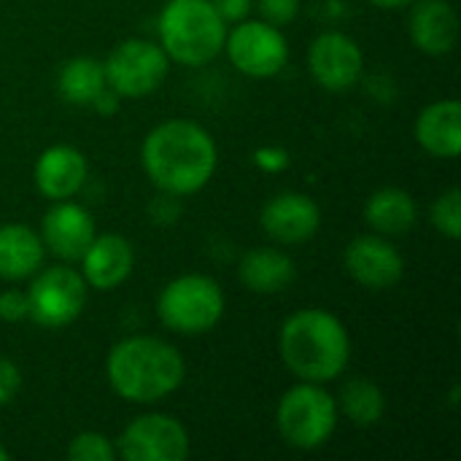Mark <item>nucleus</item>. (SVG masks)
I'll return each instance as SVG.
<instances>
[{"instance_id":"nucleus-1","label":"nucleus","mask_w":461,"mask_h":461,"mask_svg":"<svg viewBox=\"0 0 461 461\" xmlns=\"http://www.w3.org/2000/svg\"><path fill=\"white\" fill-rule=\"evenodd\" d=\"M149 181L170 197H189L208 186L219 149L211 132L192 119H167L149 130L140 146Z\"/></svg>"},{"instance_id":"nucleus-2","label":"nucleus","mask_w":461,"mask_h":461,"mask_svg":"<svg viewBox=\"0 0 461 461\" xmlns=\"http://www.w3.org/2000/svg\"><path fill=\"white\" fill-rule=\"evenodd\" d=\"M278 354L297 381L330 384L351 362V335L332 311L300 308L281 324Z\"/></svg>"},{"instance_id":"nucleus-3","label":"nucleus","mask_w":461,"mask_h":461,"mask_svg":"<svg viewBox=\"0 0 461 461\" xmlns=\"http://www.w3.org/2000/svg\"><path fill=\"white\" fill-rule=\"evenodd\" d=\"M105 378L116 397L135 405H154L181 389L186 362L181 351L162 338L130 335L108 351Z\"/></svg>"},{"instance_id":"nucleus-4","label":"nucleus","mask_w":461,"mask_h":461,"mask_svg":"<svg viewBox=\"0 0 461 461\" xmlns=\"http://www.w3.org/2000/svg\"><path fill=\"white\" fill-rule=\"evenodd\" d=\"M227 22L211 0H167L157 19L159 46L170 62L203 68L224 51Z\"/></svg>"},{"instance_id":"nucleus-5","label":"nucleus","mask_w":461,"mask_h":461,"mask_svg":"<svg viewBox=\"0 0 461 461\" xmlns=\"http://www.w3.org/2000/svg\"><path fill=\"white\" fill-rule=\"evenodd\" d=\"M338 402L324 384L300 381L281 394L276 408L278 435L297 451H316L327 446L338 429Z\"/></svg>"},{"instance_id":"nucleus-6","label":"nucleus","mask_w":461,"mask_h":461,"mask_svg":"<svg viewBox=\"0 0 461 461\" xmlns=\"http://www.w3.org/2000/svg\"><path fill=\"white\" fill-rule=\"evenodd\" d=\"M157 316L170 332L205 335L224 316V292L211 276H178L162 286L157 297Z\"/></svg>"},{"instance_id":"nucleus-7","label":"nucleus","mask_w":461,"mask_h":461,"mask_svg":"<svg viewBox=\"0 0 461 461\" xmlns=\"http://www.w3.org/2000/svg\"><path fill=\"white\" fill-rule=\"evenodd\" d=\"M103 70L111 92L124 100H138L154 95L165 84L170 59L159 43L146 38H127L103 59Z\"/></svg>"},{"instance_id":"nucleus-8","label":"nucleus","mask_w":461,"mask_h":461,"mask_svg":"<svg viewBox=\"0 0 461 461\" xmlns=\"http://www.w3.org/2000/svg\"><path fill=\"white\" fill-rule=\"evenodd\" d=\"M24 292L30 303V319L38 327L62 330L81 316L89 286L70 265H51L30 276V289Z\"/></svg>"},{"instance_id":"nucleus-9","label":"nucleus","mask_w":461,"mask_h":461,"mask_svg":"<svg viewBox=\"0 0 461 461\" xmlns=\"http://www.w3.org/2000/svg\"><path fill=\"white\" fill-rule=\"evenodd\" d=\"M224 51L232 68L249 78H273L289 62V41L281 27L265 19H240L227 30Z\"/></svg>"},{"instance_id":"nucleus-10","label":"nucleus","mask_w":461,"mask_h":461,"mask_svg":"<svg viewBox=\"0 0 461 461\" xmlns=\"http://www.w3.org/2000/svg\"><path fill=\"white\" fill-rule=\"evenodd\" d=\"M113 446L124 461H184L189 456V432L167 413H143L122 429Z\"/></svg>"},{"instance_id":"nucleus-11","label":"nucleus","mask_w":461,"mask_h":461,"mask_svg":"<svg viewBox=\"0 0 461 461\" xmlns=\"http://www.w3.org/2000/svg\"><path fill=\"white\" fill-rule=\"evenodd\" d=\"M308 70L321 89L335 95L348 92L365 73L362 46L340 30H327L308 46Z\"/></svg>"},{"instance_id":"nucleus-12","label":"nucleus","mask_w":461,"mask_h":461,"mask_svg":"<svg viewBox=\"0 0 461 461\" xmlns=\"http://www.w3.org/2000/svg\"><path fill=\"white\" fill-rule=\"evenodd\" d=\"M343 265L348 276L370 292L394 289L405 276V259L400 249L378 232L354 238L343 251Z\"/></svg>"},{"instance_id":"nucleus-13","label":"nucleus","mask_w":461,"mask_h":461,"mask_svg":"<svg viewBox=\"0 0 461 461\" xmlns=\"http://www.w3.org/2000/svg\"><path fill=\"white\" fill-rule=\"evenodd\" d=\"M259 224L265 235L281 246H303L321 230V211L303 192H281L262 205Z\"/></svg>"},{"instance_id":"nucleus-14","label":"nucleus","mask_w":461,"mask_h":461,"mask_svg":"<svg viewBox=\"0 0 461 461\" xmlns=\"http://www.w3.org/2000/svg\"><path fill=\"white\" fill-rule=\"evenodd\" d=\"M95 219L92 213L70 200H57L41 219V240L46 251H51L62 262H78L89 243L95 240Z\"/></svg>"},{"instance_id":"nucleus-15","label":"nucleus","mask_w":461,"mask_h":461,"mask_svg":"<svg viewBox=\"0 0 461 461\" xmlns=\"http://www.w3.org/2000/svg\"><path fill=\"white\" fill-rule=\"evenodd\" d=\"M86 173H89L86 157L76 146L54 143L43 149L41 157L35 159L32 181L46 200L57 203V200L76 197L86 181Z\"/></svg>"},{"instance_id":"nucleus-16","label":"nucleus","mask_w":461,"mask_h":461,"mask_svg":"<svg viewBox=\"0 0 461 461\" xmlns=\"http://www.w3.org/2000/svg\"><path fill=\"white\" fill-rule=\"evenodd\" d=\"M78 262H81L78 273L84 276L89 289L111 292L130 278L135 267V249L124 235L105 232V235H95V240L89 243V249Z\"/></svg>"},{"instance_id":"nucleus-17","label":"nucleus","mask_w":461,"mask_h":461,"mask_svg":"<svg viewBox=\"0 0 461 461\" xmlns=\"http://www.w3.org/2000/svg\"><path fill=\"white\" fill-rule=\"evenodd\" d=\"M408 32L427 57H446L459 41V16L448 0H413Z\"/></svg>"},{"instance_id":"nucleus-18","label":"nucleus","mask_w":461,"mask_h":461,"mask_svg":"<svg viewBox=\"0 0 461 461\" xmlns=\"http://www.w3.org/2000/svg\"><path fill=\"white\" fill-rule=\"evenodd\" d=\"M419 146L438 159H456L461 151V105L459 100L446 97L429 103L413 127Z\"/></svg>"},{"instance_id":"nucleus-19","label":"nucleus","mask_w":461,"mask_h":461,"mask_svg":"<svg viewBox=\"0 0 461 461\" xmlns=\"http://www.w3.org/2000/svg\"><path fill=\"white\" fill-rule=\"evenodd\" d=\"M238 278L254 294H278L294 284L297 265L286 251L276 246H259L243 254L238 265Z\"/></svg>"},{"instance_id":"nucleus-20","label":"nucleus","mask_w":461,"mask_h":461,"mask_svg":"<svg viewBox=\"0 0 461 461\" xmlns=\"http://www.w3.org/2000/svg\"><path fill=\"white\" fill-rule=\"evenodd\" d=\"M46 246L35 230L27 224H3L0 227V278L3 281H27L43 267Z\"/></svg>"},{"instance_id":"nucleus-21","label":"nucleus","mask_w":461,"mask_h":461,"mask_svg":"<svg viewBox=\"0 0 461 461\" xmlns=\"http://www.w3.org/2000/svg\"><path fill=\"white\" fill-rule=\"evenodd\" d=\"M419 219V205L411 192L400 186H384L375 189L367 203H365V221L373 232L392 238V235H405L413 230Z\"/></svg>"},{"instance_id":"nucleus-22","label":"nucleus","mask_w":461,"mask_h":461,"mask_svg":"<svg viewBox=\"0 0 461 461\" xmlns=\"http://www.w3.org/2000/svg\"><path fill=\"white\" fill-rule=\"evenodd\" d=\"M105 89V70L95 57H73L57 73V92L70 105H92Z\"/></svg>"},{"instance_id":"nucleus-23","label":"nucleus","mask_w":461,"mask_h":461,"mask_svg":"<svg viewBox=\"0 0 461 461\" xmlns=\"http://www.w3.org/2000/svg\"><path fill=\"white\" fill-rule=\"evenodd\" d=\"M338 413H343L354 427H375L386 413L384 389L367 378H351L335 397Z\"/></svg>"},{"instance_id":"nucleus-24","label":"nucleus","mask_w":461,"mask_h":461,"mask_svg":"<svg viewBox=\"0 0 461 461\" xmlns=\"http://www.w3.org/2000/svg\"><path fill=\"white\" fill-rule=\"evenodd\" d=\"M429 219L432 227L446 235L448 240H459L461 238V192L456 186H451L448 192H443L440 197H435L432 208H429Z\"/></svg>"},{"instance_id":"nucleus-25","label":"nucleus","mask_w":461,"mask_h":461,"mask_svg":"<svg viewBox=\"0 0 461 461\" xmlns=\"http://www.w3.org/2000/svg\"><path fill=\"white\" fill-rule=\"evenodd\" d=\"M70 461H113L116 446L103 432H78L68 446Z\"/></svg>"},{"instance_id":"nucleus-26","label":"nucleus","mask_w":461,"mask_h":461,"mask_svg":"<svg viewBox=\"0 0 461 461\" xmlns=\"http://www.w3.org/2000/svg\"><path fill=\"white\" fill-rule=\"evenodd\" d=\"M300 5H303V0H257L259 19H265L276 27L294 22L300 14Z\"/></svg>"},{"instance_id":"nucleus-27","label":"nucleus","mask_w":461,"mask_h":461,"mask_svg":"<svg viewBox=\"0 0 461 461\" xmlns=\"http://www.w3.org/2000/svg\"><path fill=\"white\" fill-rule=\"evenodd\" d=\"M30 319V303L24 289H5L0 292V321L16 324Z\"/></svg>"},{"instance_id":"nucleus-28","label":"nucleus","mask_w":461,"mask_h":461,"mask_svg":"<svg viewBox=\"0 0 461 461\" xmlns=\"http://www.w3.org/2000/svg\"><path fill=\"white\" fill-rule=\"evenodd\" d=\"M19 389H22V373H19V367L11 359L0 357V408L8 405L16 397Z\"/></svg>"},{"instance_id":"nucleus-29","label":"nucleus","mask_w":461,"mask_h":461,"mask_svg":"<svg viewBox=\"0 0 461 461\" xmlns=\"http://www.w3.org/2000/svg\"><path fill=\"white\" fill-rule=\"evenodd\" d=\"M213 3V8L221 14V19L224 22H240V19H246L249 14H251V8H254V0H211Z\"/></svg>"},{"instance_id":"nucleus-30","label":"nucleus","mask_w":461,"mask_h":461,"mask_svg":"<svg viewBox=\"0 0 461 461\" xmlns=\"http://www.w3.org/2000/svg\"><path fill=\"white\" fill-rule=\"evenodd\" d=\"M257 162L262 167H267V170H281V167H286L289 157L284 151H278V149H267V151H259L257 154Z\"/></svg>"},{"instance_id":"nucleus-31","label":"nucleus","mask_w":461,"mask_h":461,"mask_svg":"<svg viewBox=\"0 0 461 461\" xmlns=\"http://www.w3.org/2000/svg\"><path fill=\"white\" fill-rule=\"evenodd\" d=\"M119 100H122V97H119L116 92L105 89V92H103L92 105H95V111H100V113L105 116V113H111V111H116V108H119Z\"/></svg>"},{"instance_id":"nucleus-32","label":"nucleus","mask_w":461,"mask_h":461,"mask_svg":"<svg viewBox=\"0 0 461 461\" xmlns=\"http://www.w3.org/2000/svg\"><path fill=\"white\" fill-rule=\"evenodd\" d=\"M370 5H375V8H386V11H392V8H405V5H411L413 0H367Z\"/></svg>"},{"instance_id":"nucleus-33","label":"nucleus","mask_w":461,"mask_h":461,"mask_svg":"<svg viewBox=\"0 0 461 461\" xmlns=\"http://www.w3.org/2000/svg\"><path fill=\"white\" fill-rule=\"evenodd\" d=\"M8 459H11L8 448H5V446H0V461H8Z\"/></svg>"}]
</instances>
